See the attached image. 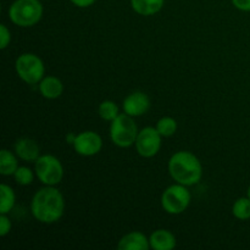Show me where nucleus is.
<instances>
[{
    "instance_id": "dca6fc26",
    "label": "nucleus",
    "mask_w": 250,
    "mask_h": 250,
    "mask_svg": "<svg viewBox=\"0 0 250 250\" xmlns=\"http://www.w3.org/2000/svg\"><path fill=\"white\" fill-rule=\"evenodd\" d=\"M17 168L19 166H17V160L14 154L10 153L6 149H2L0 151V173L4 176L14 175Z\"/></svg>"
},
{
    "instance_id": "aec40b11",
    "label": "nucleus",
    "mask_w": 250,
    "mask_h": 250,
    "mask_svg": "<svg viewBox=\"0 0 250 250\" xmlns=\"http://www.w3.org/2000/svg\"><path fill=\"white\" fill-rule=\"evenodd\" d=\"M156 129L163 137H171L177 129V122L172 117H163L156 124Z\"/></svg>"
},
{
    "instance_id": "423d86ee",
    "label": "nucleus",
    "mask_w": 250,
    "mask_h": 250,
    "mask_svg": "<svg viewBox=\"0 0 250 250\" xmlns=\"http://www.w3.org/2000/svg\"><path fill=\"white\" fill-rule=\"evenodd\" d=\"M187 186L173 185L170 186L161 197V205L164 210L168 214L178 215L186 211L190 203V193L188 192Z\"/></svg>"
},
{
    "instance_id": "2eb2a0df",
    "label": "nucleus",
    "mask_w": 250,
    "mask_h": 250,
    "mask_svg": "<svg viewBox=\"0 0 250 250\" xmlns=\"http://www.w3.org/2000/svg\"><path fill=\"white\" fill-rule=\"evenodd\" d=\"M131 4L137 14L150 16L163 9L164 0H131Z\"/></svg>"
},
{
    "instance_id": "4468645a",
    "label": "nucleus",
    "mask_w": 250,
    "mask_h": 250,
    "mask_svg": "<svg viewBox=\"0 0 250 250\" xmlns=\"http://www.w3.org/2000/svg\"><path fill=\"white\" fill-rule=\"evenodd\" d=\"M39 90L46 99H56L62 94L63 85L59 78L54 77V76H48L41 81Z\"/></svg>"
},
{
    "instance_id": "5701e85b",
    "label": "nucleus",
    "mask_w": 250,
    "mask_h": 250,
    "mask_svg": "<svg viewBox=\"0 0 250 250\" xmlns=\"http://www.w3.org/2000/svg\"><path fill=\"white\" fill-rule=\"evenodd\" d=\"M0 39H1L0 48L5 49L7 46V44L10 43V39H11L9 29L6 28V26H5V24H1V26H0Z\"/></svg>"
},
{
    "instance_id": "39448f33",
    "label": "nucleus",
    "mask_w": 250,
    "mask_h": 250,
    "mask_svg": "<svg viewBox=\"0 0 250 250\" xmlns=\"http://www.w3.org/2000/svg\"><path fill=\"white\" fill-rule=\"evenodd\" d=\"M16 72L22 81L28 84H36L43 80L44 63L34 54H22L15 62Z\"/></svg>"
},
{
    "instance_id": "f257e3e1",
    "label": "nucleus",
    "mask_w": 250,
    "mask_h": 250,
    "mask_svg": "<svg viewBox=\"0 0 250 250\" xmlns=\"http://www.w3.org/2000/svg\"><path fill=\"white\" fill-rule=\"evenodd\" d=\"M63 209L65 202L62 194L56 188H53V186L39 189L32 199V214L43 224H54L59 221L62 216Z\"/></svg>"
},
{
    "instance_id": "ddd939ff",
    "label": "nucleus",
    "mask_w": 250,
    "mask_h": 250,
    "mask_svg": "<svg viewBox=\"0 0 250 250\" xmlns=\"http://www.w3.org/2000/svg\"><path fill=\"white\" fill-rule=\"evenodd\" d=\"M149 243L154 250H171L176 247V238L170 231L158 229L151 233Z\"/></svg>"
},
{
    "instance_id": "412c9836",
    "label": "nucleus",
    "mask_w": 250,
    "mask_h": 250,
    "mask_svg": "<svg viewBox=\"0 0 250 250\" xmlns=\"http://www.w3.org/2000/svg\"><path fill=\"white\" fill-rule=\"evenodd\" d=\"M15 181L21 186H28L33 182V172L28 167H19L14 173Z\"/></svg>"
},
{
    "instance_id": "1a4fd4ad",
    "label": "nucleus",
    "mask_w": 250,
    "mask_h": 250,
    "mask_svg": "<svg viewBox=\"0 0 250 250\" xmlns=\"http://www.w3.org/2000/svg\"><path fill=\"white\" fill-rule=\"evenodd\" d=\"M103 146L102 137L92 131L82 132L76 136L73 142V148L76 153L83 156H93L100 151Z\"/></svg>"
},
{
    "instance_id": "b1692460",
    "label": "nucleus",
    "mask_w": 250,
    "mask_h": 250,
    "mask_svg": "<svg viewBox=\"0 0 250 250\" xmlns=\"http://www.w3.org/2000/svg\"><path fill=\"white\" fill-rule=\"evenodd\" d=\"M232 4L242 11H250V0H232Z\"/></svg>"
},
{
    "instance_id": "f03ea898",
    "label": "nucleus",
    "mask_w": 250,
    "mask_h": 250,
    "mask_svg": "<svg viewBox=\"0 0 250 250\" xmlns=\"http://www.w3.org/2000/svg\"><path fill=\"white\" fill-rule=\"evenodd\" d=\"M168 171L173 180L183 186L197 185L203 175L199 159L189 151H178L168 161Z\"/></svg>"
},
{
    "instance_id": "f3484780",
    "label": "nucleus",
    "mask_w": 250,
    "mask_h": 250,
    "mask_svg": "<svg viewBox=\"0 0 250 250\" xmlns=\"http://www.w3.org/2000/svg\"><path fill=\"white\" fill-rule=\"evenodd\" d=\"M15 205V193L7 185L0 186V214H9Z\"/></svg>"
},
{
    "instance_id": "7ed1b4c3",
    "label": "nucleus",
    "mask_w": 250,
    "mask_h": 250,
    "mask_svg": "<svg viewBox=\"0 0 250 250\" xmlns=\"http://www.w3.org/2000/svg\"><path fill=\"white\" fill-rule=\"evenodd\" d=\"M43 15L39 0H16L9 9L10 20L20 27H31L38 23Z\"/></svg>"
},
{
    "instance_id": "9b49d317",
    "label": "nucleus",
    "mask_w": 250,
    "mask_h": 250,
    "mask_svg": "<svg viewBox=\"0 0 250 250\" xmlns=\"http://www.w3.org/2000/svg\"><path fill=\"white\" fill-rule=\"evenodd\" d=\"M17 156L24 161H36L39 158V146L33 139L20 138L15 143Z\"/></svg>"
},
{
    "instance_id": "0eeeda50",
    "label": "nucleus",
    "mask_w": 250,
    "mask_h": 250,
    "mask_svg": "<svg viewBox=\"0 0 250 250\" xmlns=\"http://www.w3.org/2000/svg\"><path fill=\"white\" fill-rule=\"evenodd\" d=\"M36 173L44 185L55 186L62 180L63 167L55 156L42 155L36 160Z\"/></svg>"
},
{
    "instance_id": "6e6552de",
    "label": "nucleus",
    "mask_w": 250,
    "mask_h": 250,
    "mask_svg": "<svg viewBox=\"0 0 250 250\" xmlns=\"http://www.w3.org/2000/svg\"><path fill=\"white\" fill-rule=\"evenodd\" d=\"M134 144L139 155L143 158H153L160 150L161 134L156 128L146 127L139 132Z\"/></svg>"
},
{
    "instance_id": "a878e982",
    "label": "nucleus",
    "mask_w": 250,
    "mask_h": 250,
    "mask_svg": "<svg viewBox=\"0 0 250 250\" xmlns=\"http://www.w3.org/2000/svg\"><path fill=\"white\" fill-rule=\"evenodd\" d=\"M248 197L250 198V186H249V188H248Z\"/></svg>"
},
{
    "instance_id": "9d476101",
    "label": "nucleus",
    "mask_w": 250,
    "mask_h": 250,
    "mask_svg": "<svg viewBox=\"0 0 250 250\" xmlns=\"http://www.w3.org/2000/svg\"><path fill=\"white\" fill-rule=\"evenodd\" d=\"M150 106L148 95L143 92H134L129 94L124 102V110L129 116H142L146 114Z\"/></svg>"
},
{
    "instance_id": "a211bd4d",
    "label": "nucleus",
    "mask_w": 250,
    "mask_h": 250,
    "mask_svg": "<svg viewBox=\"0 0 250 250\" xmlns=\"http://www.w3.org/2000/svg\"><path fill=\"white\" fill-rule=\"evenodd\" d=\"M99 116L105 121H114L119 116V107L111 100H105L99 105Z\"/></svg>"
},
{
    "instance_id": "4be33fe9",
    "label": "nucleus",
    "mask_w": 250,
    "mask_h": 250,
    "mask_svg": "<svg viewBox=\"0 0 250 250\" xmlns=\"http://www.w3.org/2000/svg\"><path fill=\"white\" fill-rule=\"evenodd\" d=\"M11 229V222H10L9 217L6 216V214H1L0 216V236L5 237Z\"/></svg>"
},
{
    "instance_id": "f8f14e48",
    "label": "nucleus",
    "mask_w": 250,
    "mask_h": 250,
    "mask_svg": "<svg viewBox=\"0 0 250 250\" xmlns=\"http://www.w3.org/2000/svg\"><path fill=\"white\" fill-rule=\"evenodd\" d=\"M149 247V239L141 232H131L126 234L117 244L120 250H146Z\"/></svg>"
},
{
    "instance_id": "20e7f679",
    "label": "nucleus",
    "mask_w": 250,
    "mask_h": 250,
    "mask_svg": "<svg viewBox=\"0 0 250 250\" xmlns=\"http://www.w3.org/2000/svg\"><path fill=\"white\" fill-rule=\"evenodd\" d=\"M110 136H111L112 142L120 148H128L132 144L136 143L137 137H138V129H137L132 116L127 115L126 112L119 115L111 122Z\"/></svg>"
},
{
    "instance_id": "393cba45",
    "label": "nucleus",
    "mask_w": 250,
    "mask_h": 250,
    "mask_svg": "<svg viewBox=\"0 0 250 250\" xmlns=\"http://www.w3.org/2000/svg\"><path fill=\"white\" fill-rule=\"evenodd\" d=\"M71 2L78 7H88L92 4H94L95 0H71Z\"/></svg>"
},
{
    "instance_id": "6ab92c4d",
    "label": "nucleus",
    "mask_w": 250,
    "mask_h": 250,
    "mask_svg": "<svg viewBox=\"0 0 250 250\" xmlns=\"http://www.w3.org/2000/svg\"><path fill=\"white\" fill-rule=\"evenodd\" d=\"M232 212L238 220L250 219V198H239L233 204Z\"/></svg>"
}]
</instances>
